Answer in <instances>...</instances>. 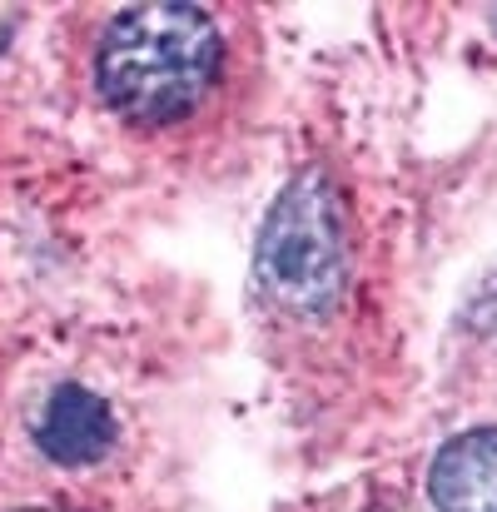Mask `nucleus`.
<instances>
[{"instance_id": "f257e3e1", "label": "nucleus", "mask_w": 497, "mask_h": 512, "mask_svg": "<svg viewBox=\"0 0 497 512\" xmlns=\"http://www.w3.org/2000/svg\"><path fill=\"white\" fill-rule=\"evenodd\" d=\"M219 25L199 5H130L95 50L100 100L135 125L184 120L219 75Z\"/></svg>"}, {"instance_id": "f03ea898", "label": "nucleus", "mask_w": 497, "mask_h": 512, "mask_svg": "<svg viewBox=\"0 0 497 512\" xmlns=\"http://www.w3.org/2000/svg\"><path fill=\"white\" fill-rule=\"evenodd\" d=\"M264 294L304 319L329 314L348 284V229L329 174L304 170L269 209L254 249Z\"/></svg>"}, {"instance_id": "7ed1b4c3", "label": "nucleus", "mask_w": 497, "mask_h": 512, "mask_svg": "<svg viewBox=\"0 0 497 512\" xmlns=\"http://www.w3.org/2000/svg\"><path fill=\"white\" fill-rule=\"evenodd\" d=\"M35 443L60 468H90L115 448V413L100 393L60 383L35 418Z\"/></svg>"}, {"instance_id": "20e7f679", "label": "nucleus", "mask_w": 497, "mask_h": 512, "mask_svg": "<svg viewBox=\"0 0 497 512\" xmlns=\"http://www.w3.org/2000/svg\"><path fill=\"white\" fill-rule=\"evenodd\" d=\"M438 512H497V428H473L453 438L433 463Z\"/></svg>"}, {"instance_id": "39448f33", "label": "nucleus", "mask_w": 497, "mask_h": 512, "mask_svg": "<svg viewBox=\"0 0 497 512\" xmlns=\"http://www.w3.org/2000/svg\"><path fill=\"white\" fill-rule=\"evenodd\" d=\"M15 512H75V508H15Z\"/></svg>"}, {"instance_id": "423d86ee", "label": "nucleus", "mask_w": 497, "mask_h": 512, "mask_svg": "<svg viewBox=\"0 0 497 512\" xmlns=\"http://www.w3.org/2000/svg\"><path fill=\"white\" fill-rule=\"evenodd\" d=\"M378 512H393V508H378Z\"/></svg>"}]
</instances>
